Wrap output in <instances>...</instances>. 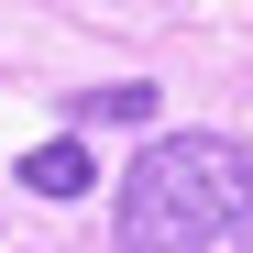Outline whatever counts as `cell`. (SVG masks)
<instances>
[{
    "label": "cell",
    "instance_id": "cell-3",
    "mask_svg": "<svg viewBox=\"0 0 253 253\" xmlns=\"http://www.w3.org/2000/svg\"><path fill=\"white\" fill-rule=\"evenodd\" d=\"M143 110H154V88L132 77V88H88V99H77L66 121H143Z\"/></svg>",
    "mask_w": 253,
    "mask_h": 253
},
{
    "label": "cell",
    "instance_id": "cell-1",
    "mask_svg": "<svg viewBox=\"0 0 253 253\" xmlns=\"http://www.w3.org/2000/svg\"><path fill=\"white\" fill-rule=\"evenodd\" d=\"M242 231H253V154L231 132H165L110 187V242L121 253H220Z\"/></svg>",
    "mask_w": 253,
    "mask_h": 253
},
{
    "label": "cell",
    "instance_id": "cell-2",
    "mask_svg": "<svg viewBox=\"0 0 253 253\" xmlns=\"http://www.w3.org/2000/svg\"><path fill=\"white\" fill-rule=\"evenodd\" d=\"M22 187H33V198H88V187H99V165H88V143H77V132H55V143H33V154H22Z\"/></svg>",
    "mask_w": 253,
    "mask_h": 253
}]
</instances>
